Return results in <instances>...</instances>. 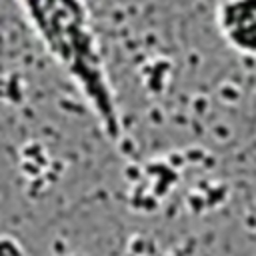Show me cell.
<instances>
[{
    "mask_svg": "<svg viewBox=\"0 0 256 256\" xmlns=\"http://www.w3.org/2000/svg\"><path fill=\"white\" fill-rule=\"evenodd\" d=\"M48 56L66 74L110 140H120L122 118L86 0H18Z\"/></svg>",
    "mask_w": 256,
    "mask_h": 256,
    "instance_id": "cell-1",
    "label": "cell"
},
{
    "mask_svg": "<svg viewBox=\"0 0 256 256\" xmlns=\"http://www.w3.org/2000/svg\"><path fill=\"white\" fill-rule=\"evenodd\" d=\"M216 24L226 44L256 56V0H220Z\"/></svg>",
    "mask_w": 256,
    "mask_h": 256,
    "instance_id": "cell-2",
    "label": "cell"
}]
</instances>
